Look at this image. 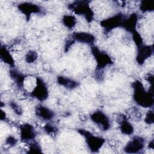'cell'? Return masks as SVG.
Returning <instances> with one entry per match:
<instances>
[{"instance_id": "6", "label": "cell", "mask_w": 154, "mask_h": 154, "mask_svg": "<svg viewBox=\"0 0 154 154\" xmlns=\"http://www.w3.org/2000/svg\"><path fill=\"white\" fill-rule=\"evenodd\" d=\"M31 95L40 101L45 100L48 97L49 92L48 87L41 78H36V85L31 93Z\"/></svg>"}, {"instance_id": "23", "label": "cell", "mask_w": 154, "mask_h": 154, "mask_svg": "<svg viewBox=\"0 0 154 154\" xmlns=\"http://www.w3.org/2000/svg\"><path fill=\"white\" fill-rule=\"evenodd\" d=\"M132 39L137 48H138L143 45V38L141 37L139 32L137 30H135V31L132 32Z\"/></svg>"}, {"instance_id": "3", "label": "cell", "mask_w": 154, "mask_h": 154, "mask_svg": "<svg viewBox=\"0 0 154 154\" xmlns=\"http://www.w3.org/2000/svg\"><path fill=\"white\" fill-rule=\"evenodd\" d=\"M78 131L85 138L89 150L93 153L97 152L102 147L105 141V139L102 137L96 136L85 129H79L78 130Z\"/></svg>"}, {"instance_id": "7", "label": "cell", "mask_w": 154, "mask_h": 154, "mask_svg": "<svg viewBox=\"0 0 154 154\" xmlns=\"http://www.w3.org/2000/svg\"><path fill=\"white\" fill-rule=\"evenodd\" d=\"M90 117L102 131H106L110 128L111 123L109 119L102 111L97 110L94 111L90 114Z\"/></svg>"}, {"instance_id": "19", "label": "cell", "mask_w": 154, "mask_h": 154, "mask_svg": "<svg viewBox=\"0 0 154 154\" xmlns=\"http://www.w3.org/2000/svg\"><path fill=\"white\" fill-rule=\"evenodd\" d=\"M62 22L66 28L72 29L76 25V19L74 16L65 14L63 16Z\"/></svg>"}, {"instance_id": "13", "label": "cell", "mask_w": 154, "mask_h": 154, "mask_svg": "<svg viewBox=\"0 0 154 154\" xmlns=\"http://www.w3.org/2000/svg\"><path fill=\"white\" fill-rule=\"evenodd\" d=\"M138 22V16L137 13H134L125 19L122 28H123L126 31L132 32L136 30Z\"/></svg>"}, {"instance_id": "27", "label": "cell", "mask_w": 154, "mask_h": 154, "mask_svg": "<svg viewBox=\"0 0 154 154\" xmlns=\"http://www.w3.org/2000/svg\"><path fill=\"white\" fill-rule=\"evenodd\" d=\"M17 142V140L13 136H8L5 140V144L10 146H14L16 144Z\"/></svg>"}, {"instance_id": "1", "label": "cell", "mask_w": 154, "mask_h": 154, "mask_svg": "<svg viewBox=\"0 0 154 154\" xmlns=\"http://www.w3.org/2000/svg\"><path fill=\"white\" fill-rule=\"evenodd\" d=\"M133 88V99L135 102L144 108H151L153 105V87L150 85L147 91L142 82L136 80L132 84Z\"/></svg>"}, {"instance_id": "5", "label": "cell", "mask_w": 154, "mask_h": 154, "mask_svg": "<svg viewBox=\"0 0 154 154\" xmlns=\"http://www.w3.org/2000/svg\"><path fill=\"white\" fill-rule=\"evenodd\" d=\"M126 16L119 13L110 17L102 20L100 23L101 26L104 28L106 32L119 27H122Z\"/></svg>"}, {"instance_id": "29", "label": "cell", "mask_w": 154, "mask_h": 154, "mask_svg": "<svg viewBox=\"0 0 154 154\" xmlns=\"http://www.w3.org/2000/svg\"><path fill=\"white\" fill-rule=\"evenodd\" d=\"M5 112L3 111V110L1 111V116H0V119L1 120H4L6 118V116H5Z\"/></svg>"}, {"instance_id": "22", "label": "cell", "mask_w": 154, "mask_h": 154, "mask_svg": "<svg viewBox=\"0 0 154 154\" xmlns=\"http://www.w3.org/2000/svg\"><path fill=\"white\" fill-rule=\"evenodd\" d=\"M38 57L37 53L34 51H29L25 55V61L27 63H34Z\"/></svg>"}, {"instance_id": "26", "label": "cell", "mask_w": 154, "mask_h": 154, "mask_svg": "<svg viewBox=\"0 0 154 154\" xmlns=\"http://www.w3.org/2000/svg\"><path fill=\"white\" fill-rule=\"evenodd\" d=\"M144 122L148 125L153 124V111L152 110H150L147 112L145 119H144Z\"/></svg>"}, {"instance_id": "9", "label": "cell", "mask_w": 154, "mask_h": 154, "mask_svg": "<svg viewBox=\"0 0 154 154\" xmlns=\"http://www.w3.org/2000/svg\"><path fill=\"white\" fill-rule=\"evenodd\" d=\"M17 8L20 13L25 15L27 20H29L31 14H38L42 12V9L39 5L28 2L19 4L17 5Z\"/></svg>"}, {"instance_id": "20", "label": "cell", "mask_w": 154, "mask_h": 154, "mask_svg": "<svg viewBox=\"0 0 154 154\" xmlns=\"http://www.w3.org/2000/svg\"><path fill=\"white\" fill-rule=\"evenodd\" d=\"M140 9L143 12H150L153 11V4L152 2L142 1L140 4Z\"/></svg>"}, {"instance_id": "15", "label": "cell", "mask_w": 154, "mask_h": 154, "mask_svg": "<svg viewBox=\"0 0 154 154\" xmlns=\"http://www.w3.org/2000/svg\"><path fill=\"white\" fill-rule=\"evenodd\" d=\"M57 81L58 84L69 90H73L79 85L77 81L63 76H57Z\"/></svg>"}, {"instance_id": "21", "label": "cell", "mask_w": 154, "mask_h": 154, "mask_svg": "<svg viewBox=\"0 0 154 154\" xmlns=\"http://www.w3.org/2000/svg\"><path fill=\"white\" fill-rule=\"evenodd\" d=\"M42 152V148L38 143L34 141L29 144L28 153H38Z\"/></svg>"}, {"instance_id": "30", "label": "cell", "mask_w": 154, "mask_h": 154, "mask_svg": "<svg viewBox=\"0 0 154 154\" xmlns=\"http://www.w3.org/2000/svg\"><path fill=\"white\" fill-rule=\"evenodd\" d=\"M149 147L151 148L152 149H153V140H152V141L149 143Z\"/></svg>"}, {"instance_id": "28", "label": "cell", "mask_w": 154, "mask_h": 154, "mask_svg": "<svg viewBox=\"0 0 154 154\" xmlns=\"http://www.w3.org/2000/svg\"><path fill=\"white\" fill-rule=\"evenodd\" d=\"M146 80L151 84V85H153V75L149 74L146 76Z\"/></svg>"}, {"instance_id": "11", "label": "cell", "mask_w": 154, "mask_h": 154, "mask_svg": "<svg viewBox=\"0 0 154 154\" xmlns=\"http://www.w3.org/2000/svg\"><path fill=\"white\" fill-rule=\"evenodd\" d=\"M153 54V47L149 45H141L138 48L136 61L139 65L144 64L145 61Z\"/></svg>"}, {"instance_id": "14", "label": "cell", "mask_w": 154, "mask_h": 154, "mask_svg": "<svg viewBox=\"0 0 154 154\" xmlns=\"http://www.w3.org/2000/svg\"><path fill=\"white\" fill-rule=\"evenodd\" d=\"M35 114L40 118L45 120H51L54 116V112L45 106L38 105L35 108Z\"/></svg>"}, {"instance_id": "8", "label": "cell", "mask_w": 154, "mask_h": 154, "mask_svg": "<svg viewBox=\"0 0 154 154\" xmlns=\"http://www.w3.org/2000/svg\"><path fill=\"white\" fill-rule=\"evenodd\" d=\"M144 144L145 141L143 137L135 136L126 144L123 149L128 153H137L143 149Z\"/></svg>"}, {"instance_id": "12", "label": "cell", "mask_w": 154, "mask_h": 154, "mask_svg": "<svg viewBox=\"0 0 154 154\" xmlns=\"http://www.w3.org/2000/svg\"><path fill=\"white\" fill-rule=\"evenodd\" d=\"M72 37L75 41L88 45H93L95 41V37L92 34L86 32H75Z\"/></svg>"}, {"instance_id": "24", "label": "cell", "mask_w": 154, "mask_h": 154, "mask_svg": "<svg viewBox=\"0 0 154 154\" xmlns=\"http://www.w3.org/2000/svg\"><path fill=\"white\" fill-rule=\"evenodd\" d=\"M44 131L48 134H55L58 131V129L53 125L48 123L46 124V125L43 127Z\"/></svg>"}, {"instance_id": "2", "label": "cell", "mask_w": 154, "mask_h": 154, "mask_svg": "<svg viewBox=\"0 0 154 154\" xmlns=\"http://www.w3.org/2000/svg\"><path fill=\"white\" fill-rule=\"evenodd\" d=\"M88 1H76L68 5V8L78 15L83 16L88 22L94 19V13Z\"/></svg>"}, {"instance_id": "4", "label": "cell", "mask_w": 154, "mask_h": 154, "mask_svg": "<svg viewBox=\"0 0 154 154\" xmlns=\"http://www.w3.org/2000/svg\"><path fill=\"white\" fill-rule=\"evenodd\" d=\"M91 53L96 62V69L98 70H101L107 66L111 65L113 61L111 57L106 52L100 51L97 47L91 46Z\"/></svg>"}, {"instance_id": "17", "label": "cell", "mask_w": 154, "mask_h": 154, "mask_svg": "<svg viewBox=\"0 0 154 154\" xmlns=\"http://www.w3.org/2000/svg\"><path fill=\"white\" fill-rule=\"evenodd\" d=\"M0 58L5 64L11 67L14 66V60L12 55L10 54L7 48L3 45H1L0 48Z\"/></svg>"}, {"instance_id": "25", "label": "cell", "mask_w": 154, "mask_h": 154, "mask_svg": "<svg viewBox=\"0 0 154 154\" xmlns=\"http://www.w3.org/2000/svg\"><path fill=\"white\" fill-rule=\"evenodd\" d=\"M10 105L11 109L13 110V111L18 116H20L22 114V109L21 107L17 105L16 102L13 101H11L10 102Z\"/></svg>"}, {"instance_id": "10", "label": "cell", "mask_w": 154, "mask_h": 154, "mask_svg": "<svg viewBox=\"0 0 154 154\" xmlns=\"http://www.w3.org/2000/svg\"><path fill=\"white\" fill-rule=\"evenodd\" d=\"M20 137L22 141L26 142L35 138L36 133L32 125L29 123H24L19 126Z\"/></svg>"}, {"instance_id": "18", "label": "cell", "mask_w": 154, "mask_h": 154, "mask_svg": "<svg viewBox=\"0 0 154 154\" xmlns=\"http://www.w3.org/2000/svg\"><path fill=\"white\" fill-rule=\"evenodd\" d=\"M10 76L19 88L23 87V82L26 78L23 73L16 69H11L10 70Z\"/></svg>"}, {"instance_id": "16", "label": "cell", "mask_w": 154, "mask_h": 154, "mask_svg": "<svg viewBox=\"0 0 154 154\" xmlns=\"http://www.w3.org/2000/svg\"><path fill=\"white\" fill-rule=\"evenodd\" d=\"M119 128L121 132L125 135H131L134 132V127L125 116H122L120 117Z\"/></svg>"}]
</instances>
